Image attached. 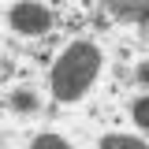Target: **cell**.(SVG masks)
Instances as JSON below:
<instances>
[{"label": "cell", "mask_w": 149, "mask_h": 149, "mask_svg": "<svg viewBox=\"0 0 149 149\" xmlns=\"http://www.w3.org/2000/svg\"><path fill=\"white\" fill-rule=\"evenodd\" d=\"M112 15L116 19H138V22H146L149 19V4H142V8H134V4H112Z\"/></svg>", "instance_id": "obj_4"}, {"label": "cell", "mask_w": 149, "mask_h": 149, "mask_svg": "<svg viewBox=\"0 0 149 149\" xmlns=\"http://www.w3.org/2000/svg\"><path fill=\"white\" fill-rule=\"evenodd\" d=\"M101 149H149V146L130 134H108V138H101Z\"/></svg>", "instance_id": "obj_3"}, {"label": "cell", "mask_w": 149, "mask_h": 149, "mask_svg": "<svg viewBox=\"0 0 149 149\" xmlns=\"http://www.w3.org/2000/svg\"><path fill=\"white\" fill-rule=\"evenodd\" d=\"M11 104H15L19 112H34V108H37V97H34V93H26V90H19V93H11Z\"/></svg>", "instance_id": "obj_6"}, {"label": "cell", "mask_w": 149, "mask_h": 149, "mask_svg": "<svg viewBox=\"0 0 149 149\" xmlns=\"http://www.w3.org/2000/svg\"><path fill=\"white\" fill-rule=\"evenodd\" d=\"M11 26H15L19 34L34 37V34H45V30L52 26V15H49L41 4H15V8H11Z\"/></svg>", "instance_id": "obj_2"}, {"label": "cell", "mask_w": 149, "mask_h": 149, "mask_svg": "<svg viewBox=\"0 0 149 149\" xmlns=\"http://www.w3.org/2000/svg\"><path fill=\"white\" fill-rule=\"evenodd\" d=\"M101 74V49L93 41H71L52 63V97L71 104L90 90Z\"/></svg>", "instance_id": "obj_1"}, {"label": "cell", "mask_w": 149, "mask_h": 149, "mask_svg": "<svg viewBox=\"0 0 149 149\" xmlns=\"http://www.w3.org/2000/svg\"><path fill=\"white\" fill-rule=\"evenodd\" d=\"M134 123L142 130H149V97H138L134 101Z\"/></svg>", "instance_id": "obj_7"}, {"label": "cell", "mask_w": 149, "mask_h": 149, "mask_svg": "<svg viewBox=\"0 0 149 149\" xmlns=\"http://www.w3.org/2000/svg\"><path fill=\"white\" fill-rule=\"evenodd\" d=\"M138 82H142V86H149V63H142V67H138Z\"/></svg>", "instance_id": "obj_8"}, {"label": "cell", "mask_w": 149, "mask_h": 149, "mask_svg": "<svg viewBox=\"0 0 149 149\" xmlns=\"http://www.w3.org/2000/svg\"><path fill=\"white\" fill-rule=\"evenodd\" d=\"M34 149H71L60 134H37L34 138Z\"/></svg>", "instance_id": "obj_5"}]
</instances>
